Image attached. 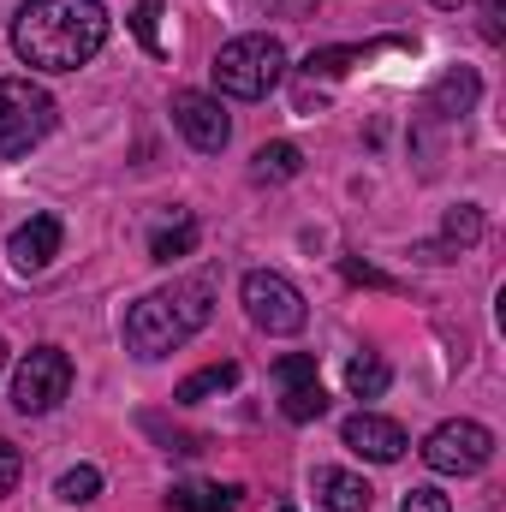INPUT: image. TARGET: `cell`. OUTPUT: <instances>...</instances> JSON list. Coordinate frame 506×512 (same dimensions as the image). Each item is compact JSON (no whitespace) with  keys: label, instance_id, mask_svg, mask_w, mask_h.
<instances>
[{"label":"cell","instance_id":"6da1fadb","mask_svg":"<svg viewBox=\"0 0 506 512\" xmlns=\"http://www.w3.org/2000/svg\"><path fill=\"white\" fill-rule=\"evenodd\" d=\"M108 42L102 0H24L12 18V54L30 72H78Z\"/></svg>","mask_w":506,"mask_h":512},{"label":"cell","instance_id":"7a4b0ae2","mask_svg":"<svg viewBox=\"0 0 506 512\" xmlns=\"http://www.w3.org/2000/svg\"><path fill=\"white\" fill-rule=\"evenodd\" d=\"M209 298H215V286H209L203 274L143 292L126 310V346L137 358H167V352H179V346L209 322V310H215Z\"/></svg>","mask_w":506,"mask_h":512},{"label":"cell","instance_id":"3957f363","mask_svg":"<svg viewBox=\"0 0 506 512\" xmlns=\"http://www.w3.org/2000/svg\"><path fill=\"white\" fill-rule=\"evenodd\" d=\"M215 90L221 96H233V102H262L280 78H286V48L274 42V36H262V30H251V36H233L221 54H215Z\"/></svg>","mask_w":506,"mask_h":512},{"label":"cell","instance_id":"277c9868","mask_svg":"<svg viewBox=\"0 0 506 512\" xmlns=\"http://www.w3.org/2000/svg\"><path fill=\"white\" fill-rule=\"evenodd\" d=\"M60 120L54 96L30 78H0V161H18L30 155Z\"/></svg>","mask_w":506,"mask_h":512},{"label":"cell","instance_id":"5b68a950","mask_svg":"<svg viewBox=\"0 0 506 512\" xmlns=\"http://www.w3.org/2000/svg\"><path fill=\"white\" fill-rule=\"evenodd\" d=\"M239 298H245V316H251L262 334H298V328L310 322L304 292H298L280 268H251L245 286H239Z\"/></svg>","mask_w":506,"mask_h":512},{"label":"cell","instance_id":"8992f818","mask_svg":"<svg viewBox=\"0 0 506 512\" xmlns=\"http://www.w3.org/2000/svg\"><path fill=\"white\" fill-rule=\"evenodd\" d=\"M489 459H495V435L471 417H453V423L429 429V441H423V465L441 477H477Z\"/></svg>","mask_w":506,"mask_h":512},{"label":"cell","instance_id":"52a82bcc","mask_svg":"<svg viewBox=\"0 0 506 512\" xmlns=\"http://www.w3.org/2000/svg\"><path fill=\"white\" fill-rule=\"evenodd\" d=\"M66 393H72V358H66L60 346L24 352V364H18V376H12V405H18L24 417H48Z\"/></svg>","mask_w":506,"mask_h":512},{"label":"cell","instance_id":"ba28073f","mask_svg":"<svg viewBox=\"0 0 506 512\" xmlns=\"http://www.w3.org/2000/svg\"><path fill=\"white\" fill-rule=\"evenodd\" d=\"M173 126L185 131V143L203 149V155H221L227 137H233V120L221 114V96H203V90H179L173 96Z\"/></svg>","mask_w":506,"mask_h":512},{"label":"cell","instance_id":"9c48e42d","mask_svg":"<svg viewBox=\"0 0 506 512\" xmlns=\"http://www.w3.org/2000/svg\"><path fill=\"white\" fill-rule=\"evenodd\" d=\"M340 441L358 453V459H370V465H393V459H405V429L393 423V417H376V411H358V417H346V429H340Z\"/></svg>","mask_w":506,"mask_h":512},{"label":"cell","instance_id":"30bf717a","mask_svg":"<svg viewBox=\"0 0 506 512\" xmlns=\"http://www.w3.org/2000/svg\"><path fill=\"white\" fill-rule=\"evenodd\" d=\"M66 245V227H60V215H30L12 239H6V256H12V268L18 274H42L54 256Z\"/></svg>","mask_w":506,"mask_h":512},{"label":"cell","instance_id":"8fae6325","mask_svg":"<svg viewBox=\"0 0 506 512\" xmlns=\"http://www.w3.org/2000/svg\"><path fill=\"white\" fill-rule=\"evenodd\" d=\"M310 489H316V501L328 512H370L376 507V489L364 477H352V471H334V465H322L310 477Z\"/></svg>","mask_w":506,"mask_h":512},{"label":"cell","instance_id":"7c38bea8","mask_svg":"<svg viewBox=\"0 0 506 512\" xmlns=\"http://www.w3.org/2000/svg\"><path fill=\"white\" fill-rule=\"evenodd\" d=\"M477 96H483L477 72H471V66H459V72H447V78L429 90V114H435V120H465Z\"/></svg>","mask_w":506,"mask_h":512},{"label":"cell","instance_id":"4fadbf2b","mask_svg":"<svg viewBox=\"0 0 506 512\" xmlns=\"http://www.w3.org/2000/svg\"><path fill=\"white\" fill-rule=\"evenodd\" d=\"M167 507L173 512H239V489L233 483H173Z\"/></svg>","mask_w":506,"mask_h":512},{"label":"cell","instance_id":"5bb4252c","mask_svg":"<svg viewBox=\"0 0 506 512\" xmlns=\"http://www.w3.org/2000/svg\"><path fill=\"white\" fill-rule=\"evenodd\" d=\"M304 173V155H298V143H262L251 161V179L256 185H286V179H298Z\"/></svg>","mask_w":506,"mask_h":512},{"label":"cell","instance_id":"9a60e30c","mask_svg":"<svg viewBox=\"0 0 506 512\" xmlns=\"http://www.w3.org/2000/svg\"><path fill=\"white\" fill-rule=\"evenodd\" d=\"M239 382V364H209V370H197V376H185L179 382V405H203V399H215V393H227V387Z\"/></svg>","mask_w":506,"mask_h":512},{"label":"cell","instance_id":"2e32d148","mask_svg":"<svg viewBox=\"0 0 506 512\" xmlns=\"http://www.w3.org/2000/svg\"><path fill=\"white\" fill-rule=\"evenodd\" d=\"M387 382H393V370L381 364L376 352H364V358H352V364H346V387H352V399H381Z\"/></svg>","mask_w":506,"mask_h":512},{"label":"cell","instance_id":"e0dca14e","mask_svg":"<svg viewBox=\"0 0 506 512\" xmlns=\"http://www.w3.org/2000/svg\"><path fill=\"white\" fill-rule=\"evenodd\" d=\"M280 411L292 423H316L328 411V393H322V382H292V387H280Z\"/></svg>","mask_w":506,"mask_h":512},{"label":"cell","instance_id":"ac0fdd59","mask_svg":"<svg viewBox=\"0 0 506 512\" xmlns=\"http://www.w3.org/2000/svg\"><path fill=\"white\" fill-rule=\"evenodd\" d=\"M191 251H197V221H191V215H179L173 227H161V233L149 239V256H155V262H173V256H191Z\"/></svg>","mask_w":506,"mask_h":512},{"label":"cell","instance_id":"d6986e66","mask_svg":"<svg viewBox=\"0 0 506 512\" xmlns=\"http://www.w3.org/2000/svg\"><path fill=\"white\" fill-rule=\"evenodd\" d=\"M54 495H60L66 507H90V501L102 495V471H96V465H72V471L54 483Z\"/></svg>","mask_w":506,"mask_h":512},{"label":"cell","instance_id":"ffe728a7","mask_svg":"<svg viewBox=\"0 0 506 512\" xmlns=\"http://www.w3.org/2000/svg\"><path fill=\"white\" fill-rule=\"evenodd\" d=\"M447 239H453V245H477V239H483V215H477L471 203H459V209L447 215Z\"/></svg>","mask_w":506,"mask_h":512},{"label":"cell","instance_id":"44dd1931","mask_svg":"<svg viewBox=\"0 0 506 512\" xmlns=\"http://www.w3.org/2000/svg\"><path fill=\"white\" fill-rule=\"evenodd\" d=\"M155 18H161V0H137V18H131V30H137V42H143L149 54H161V30H155Z\"/></svg>","mask_w":506,"mask_h":512},{"label":"cell","instance_id":"7402d4cb","mask_svg":"<svg viewBox=\"0 0 506 512\" xmlns=\"http://www.w3.org/2000/svg\"><path fill=\"white\" fill-rule=\"evenodd\" d=\"M274 382L292 387V382H316V358L310 352H286L280 364H274Z\"/></svg>","mask_w":506,"mask_h":512},{"label":"cell","instance_id":"603a6c76","mask_svg":"<svg viewBox=\"0 0 506 512\" xmlns=\"http://www.w3.org/2000/svg\"><path fill=\"white\" fill-rule=\"evenodd\" d=\"M18 477H24V453H18V447H12V441L0 435V501H6L12 489H18Z\"/></svg>","mask_w":506,"mask_h":512},{"label":"cell","instance_id":"cb8c5ba5","mask_svg":"<svg viewBox=\"0 0 506 512\" xmlns=\"http://www.w3.org/2000/svg\"><path fill=\"white\" fill-rule=\"evenodd\" d=\"M399 512H453V501H447L441 489H429V483H423V489H411V495L399 501Z\"/></svg>","mask_w":506,"mask_h":512},{"label":"cell","instance_id":"d4e9b609","mask_svg":"<svg viewBox=\"0 0 506 512\" xmlns=\"http://www.w3.org/2000/svg\"><path fill=\"white\" fill-rule=\"evenodd\" d=\"M340 268H346V280H364V286H393V280H387L381 268H370V262H358V256H346Z\"/></svg>","mask_w":506,"mask_h":512},{"label":"cell","instance_id":"484cf974","mask_svg":"<svg viewBox=\"0 0 506 512\" xmlns=\"http://www.w3.org/2000/svg\"><path fill=\"white\" fill-rule=\"evenodd\" d=\"M501 12H506V0H483V30H489V42H501Z\"/></svg>","mask_w":506,"mask_h":512},{"label":"cell","instance_id":"4316f807","mask_svg":"<svg viewBox=\"0 0 506 512\" xmlns=\"http://www.w3.org/2000/svg\"><path fill=\"white\" fill-rule=\"evenodd\" d=\"M435 6H441V12H453V6H465V0H435Z\"/></svg>","mask_w":506,"mask_h":512},{"label":"cell","instance_id":"83f0119b","mask_svg":"<svg viewBox=\"0 0 506 512\" xmlns=\"http://www.w3.org/2000/svg\"><path fill=\"white\" fill-rule=\"evenodd\" d=\"M0 370H6V340H0Z\"/></svg>","mask_w":506,"mask_h":512}]
</instances>
